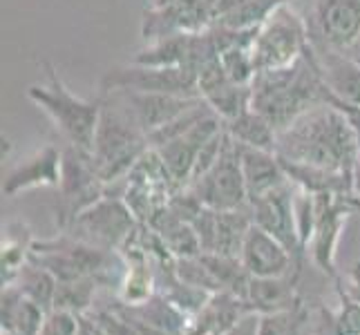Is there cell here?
Here are the masks:
<instances>
[{
	"mask_svg": "<svg viewBox=\"0 0 360 335\" xmlns=\"http://www.w3.org/2000/svg\"><path fill=\"white\" fill-rule=\"evenodd\" d=\"M276 155L282 161L340 172L354 179L358 161V132L345 112L316 105L278 132Z\"/></svg>",
	"mask_w": 360,
	"mask_h": 335,
	"instance_id": "obj_1",
	"label": "cell"
},
{
	"mask_svg": "<svg viewBox=\"0 0 360 335\" xmlns=\"http://www.w3.org/2000/svg\"><path fill=\"white\" fill-rule=\"evenodd\" d=\"M329 88L322 81L314 47L289 67L257 72L251 83V107L259 112L278 132L304 114L307 110L327 103Z\"/></svg>",
	"mask_w": 360,
	"mask_h": 335,
	"instance_id": "obj_2",
	"label": "cell"
},
{
	"mask_svg": "<svg viewBox=\"0 0 360 335\" xmlns=\"http://www.w3.org/2000/svg\"><path fill=\"white\" fill-rule=\"evenodd\" d=\"M148 150H150L148 134L136 123L126 101L117 92H108L103 96L101 119L90 152L101 181L112 183L123 179Z\"/></svg>",
	"mask_w": 360,
	"mask_h": 335,
	"instance_id": "obj_3",
	"label": "cell"
},
{
	"mask_svg": "<svg viewBox=\"0 0 360 335\" xmlns=\"http://www.w3.org/2000/svg\"><path fill=\"white\" fill-rule=\"evenodd\" d=\"M43 67L45 83L30 85V101L39 105L41 112H45L68 145L92 152L96 126L103 110V98H81L72 94L52 63L45 60Z\"/></svg>",
	"mask_w": 360,
	"mask_h": 335,
	"instance_id": "obj_4",
	"label": "cell"
},
{
	"mask_svg": "<svg viewBox=\"0 0 360 335\" xmlns=\"http://www.w3.org/2000/svg\"><path fill=\"white\" fill-rule=\"evenodd\" d=\"M311 45L309 22L289 5L282 3L255 29L251 54L255 72L289 67L300 60Z\"/></svg>",
	"mask_w": 360,
	"mask_h": 335,
	"instance_id": "obj_5",
	"label": "cell"
},
{
	"mask_svg": "<svg viewBox=\"0 0 360 335\" xmlns=\"http://www.w3.org/2000/svg\"><path fill=\"white\" fill-rule=\"evenodd\" d=\"M307 22L314 47L340 54L360 49V0H314Z\"/></svg>",
	"mask_w": 360,
	"mask_h": 335,
	"instance_id": "obj_6",
	"label": "cell"
},
{
	"mask_svg": "<svg viewBox=\"0 0 360 335\" xmlns=\"http://www.w3.org/2000/svg\"><path fill=\"white\" fill-rule=\"evenodd\" d=\"M105 92H157L177 96H200L197 88V72L188 67H153V65H123L105 72L101 81Z\"/></svg>",
	"mask_w": 360,
	"mask_h": 335,
	"instance_id": "obj_7",
	"label": "cell"
},
{
	"mask_svg": "<svg viewBox=\"0 0 360 335\" xmlns=\"http://www.w3.org/2000/svg\"><path fill=\"white\" fill-rule=\"evenodd\" d=\"M188 190L200 199L206 208L213 210H238L248 202L246 181L240 161V143L229 136L224 152L217 164L210 168L204 177L188 185Z\"/></svg>",
	"mask_w": 360,
	"mask_h": 335,
	"instance_id": "obj_8",
	"label": "cell"
},
{
	"mask_svg": "<svg viewBox=\"0 0 360 335\" xmlns=\"http://www.w3.org/2000/svg\"><path fill=\"white\" fill-rule=\"evenodd\" d=\"M72 237L96 248L121 246L134 232V213L123 199H98L72 219Z\"/></svg>",
	"mask_w": 360,
	"mask_h": 335,
	"instance_id": "obj_9",
	"label": "cell"
},
{
	"mask_svg": "<svg viewBox=\"0 0 360 335\" xmlns=\"http://www.w3.org/2000/svg\"><path fill=\"white\" fill-rule=\"evenodd\" d=\"M197 88H200V96L215 110L217 117H221V121H231L251 107V85H238L231 81L224 65L219 63V56L208 60L200 70Z\"/></svg>",
	"mask_w": 360,
	"mask_h": 335,
	"instance_id": "obj_10",
	"label": "cell"
},
{
	"mask_svg": "<svg viewBox=\"0 0 360 335\" xmlns=\"http://www.w3.org/2000/svg\"><path fill=\"white\" fill-rule=\"evenodd\" d=\"M253 210V223L273 235L278 242H282L289 248V253H297V248L302 246L300 235H297L295 223V206L289 183L280 185L278 190H273L259 199L251 202Z\"/></svg>",
	"mask_w": 360,
	"mask_h": 335,
	"instance_id": "obj_11",
	"label": "cell"
},
{
	"mask_svg": "<svg viewBox=\"0 0 360 335\" xmlns=\"http://www.w3.org/2000/svg\"><path fill=\"white\" fill-rule=\"evenodd\" d=\"M108 94V92H105ZM117 94L126 101L136 123L146 134L164 128L166 123L175 121L184 112H188L197 103H202V96H177V94H157V92H126L117 90Z\"/></svg>",
	"mask_w": 360,
	"mask_h": 335,
	"instance_id": "obj_12",
	"label": "cell"
},
{
	"mask_svg": "<svg viewBox=\"0 0 360 335\" xmlns=\"http://www.w3.org/2000/svg\"><path fill=\"white\" fill-rule=\"evenodd\" d=\"M240 255L244 268L255 277H282L291 266L289 248L255 223L246 232Z\"/></svg>",
	"mask_w": 360,
	"mask_h": 335,
	"instance_id": "obj_13",
	"label": "cell"
},
{
	"mask_svg": "<svg viewBox=\"0 0 360 335\" xmlns=\"http://www.w3.org/2000/svg\"><path fill=\"white\" fill-rule=\"evenodd\" d=\"M314 47V45H311ZM316 65L329 92L349 105H360V65L349 54L314 47Z\"/></svg>",
	"mask_w": 360,
	"mask_h": 335,
	"instance_id": "obj_14",
	"label": "cell"
},
{
	"mask_svg": "<svg viewBox=\"0 0 360 335\" xmlns=\"http://www.w3.org/2000/svg\"><path fill=\"white\" fill-rule=\"evenodd\" d=\"M240 161H242L244 181H246L248 204L273 190H278L280 185L289 183L287 172H284L276 152L240 145Z\"/></svg>",
	"mask_w": 360,
	"mask_h": 335,
	"instance_id": "obj_15",
	"label": "cell"
},
{
	"mask_svg": "<svg viewBox=\"0 0 360 335\" xmlns=\"http://www.w3.org/2000/svg\"><path fill=\"white\" fill-rule=\"evenodd\" d=\"M60 170H63V152L56 150L54 145H45L9 172V177L5 179V192L14 197L22 190L36 188V185H58Z\"/></svg>",
	"mask_w": 360,
	"mask_h": 335,
	"instance_id": "obj_16",
	"label": "cell"
},
{
	"mask_svg": "<svg viewBox=\"0 0 360 335\" xmlns=\"http://www.w3.org/2000/svg\"><path fill=\"white\" fill-rule=\"evenodd\" d=\"M224 128H226L231 139L238 141L240 145L259 147V150L276 152L278 130L271 126V121H266L253 107L244 110L242 114H238L231 121H224Z\"/></svg>",
	"mask_w": 360,
	"mask_h": 335,
	"instance_id": "obj_17",
	"label": "cell"
},
{
	"mask_svg": "<svg viewBox=\"0 0 360 335\" xmlns=\"http://www.w3.org/2000/svg\"><path fill=\"white\" fill-rule=\"evenodd\" d=\"M255 329H257V320L255 317H246L242 320L238 327H233V331L229 335H255Z\"/></svg>",
	"mask_w": 360,
	"mask_h": 335,
	"instance_id": "obj_18",
	"label": "cell"
},
{
	"mask_svg": "<svg viewBox=\"0 0 360 335\" xmlns=\"http://www.w3.org/2000/svg\"><path fill=\"white\" fill-rule=\"evenodd\" d=\"M349 56H354V58L358 60V65H360V49H356V52H354V54H349Z\"/></svg>",
	"mask_w": 360,
	"mask_h": 335,
	"instance_id": "obj_19",
	"label": "cell"
},
{
	"mask_svg": "<svg viewBox=\"0 0 360 335\" xmlns=\"http://www.w3.org/2000/svg\"><path fill=\"white\" fill-rule=\"evenodd\" d=\"M215 3H217V0H208V5H210V7H213Z\"/></svg>",
	"mask_w": 360,
	"mask_h": 335,
	"instance_id": "obj_20",
	"label": "cell"
}]
</instances>
